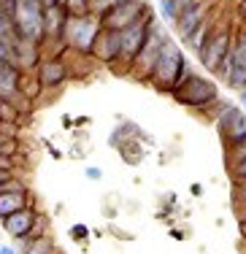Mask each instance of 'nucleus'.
Wrapping results in <instances>:
<instances>
[{
  "label": "nucleus",
  "mask_w": 246,
  "mask_h": 254,
  "mask_svg": "<svg viewBox=\"0 0 246 254\" xmlns=\"http://www.w3.org/2000/svg\"><path fill=\"white\" fill-rule=\"evenodd\" d=\"M14 25L25 41H38L44 35V14L38 8V0H16L14 8Z\"/></svg>",
  "instance_id": "1"
},
{
  "label": "nucleus",
  "mask_w": 246,
  "mask_h": 254,
  "mask_svg": "<svg viewBox=\"0 0 246 254\" xmlns=\"http://www.w3.org/2000/svg\"><path fill=\"white\" fill-rule=\"evenodd\" d=\"M182 73V52L176 44H163L160 57L152 68V76L157 78V84L163 87H176V78Z\"/></svg>",
  "instance_id": "2"
},
{
  "label": "nucleus",
  "mask_w": 246,
  "mask_h": 254,
  "mask_svg": "<svg viewBox=\"0 0 246 254\" xmlns=\"http://www.w3.org/2000/svg\"><path fill=\"white\" fill-rule=\"evenodd\" d=\"M179 100L182 103H189V106H203V103L214 100V95H217V89H214V84L203 81V78H187V84H184L182 89H176Z\"/></svg>",
  "instance_id": "3"
},
{
  "label": "nucleus",
  "mask_w": 246,
  "mask_h": 254,
  "mask_svg": "<svg viewBox=\"0 0 246 254\" xmlns=\"http://www.w3.org/2000/svg\"><path fill=\"white\" fill-rule=\"evenodd\" d=\"M146 35H149V30L143 27V22H133L130 27H124L122 30V44H119V57L122 60H135V54L141 52Z\"/></svg>",
  "instance_id": "4"
},
{
  "label": "nucleus",
  "mask_w": 246,
  "mask_h": 254,
  "mask_svg": "<svg viewBox=\"0 0 246 254\" xmlns=\"http://www.w3.org/2000/svg\"><path fill=\"white\" fill-rule=\"evenodd\" d=\"M98 19H76L73 25H70V33H68V41L76 46V49L87 52L92 49V41H98Z\"/></svg>",
  "instance_id": "5"
},
{
  "label": "nucleus",
  "mask_w": 246,
  "mask_h": 254,
  "mask_svg": "<svg viewBox=\"0 0 246 254\" xmlns=\"http://www.w3.org/2000/svg\"><path fill=\"white\" fill-rule=\"evenodd\" d=\"M138 14H141L138 3H133V0H130V3H119V5H114L109 14L103 16V22H106V27H109V30H119V33H122L124 27L133 25Z\"/></svg>",
  "instance_id": "6"
},
{
  "label": "nucleus",
  "mask_w": 246,
  "mask_h": 254,
  "mask_svg": "<svg viewBox=\"0 0 246 254\" xmlns=\"http://www.w3.org/2000/svg\"><path fill=\"white\" fill-rule=\"evenodd\" d=\"M160 49H163V35H160L157 30L152 27V30H149V35H146V44H143L141 52L135 54L138 63L146 65V73H152L154 63H157V57H160Z\"/></svg>",
  "instance_id": "7"
},
{
  "label": "nucleus",
  "mask_w": 246,
  "mask_h": 254,
  "mask_svg": "<svg viewBox=\"0 0 246 254\" xmlns=\"http://www.w3.org/2000/svg\"><path fill=\"white\" fill-rule=\"evenodd\" d=\"M227 41H230V38L222 33L208 46H203V49H200V57H203V65H206V68H219V63L225 60V52H227Z\"/></svg>",
  "instance_id": "8"
},
{
  "label": "nucleus",
  "mask_w": 246,
  "mask_h": 254,
  "mask_svg": "<svg viewBox=\"0 0 246 254\" xmlns=\"http://www.w3.org/2000/svg\"><path fill=\"white\" fill-rule=\"evenodd\" d=\"M119 44H122V33L119 30H109V33L98 35V57L103 60H114L119 57Z\"/></svg>",
  "instance_id": "9"
},
{
  "label": "nucleus",
  "mask_w": 246,
  "mask_h": 254,
  "mask_svg": "<svg viewBox=\"0 0 246 254\" xmlns=\"http://www.w3.org/2000/svg\"><path fill=\"white\" fill-rule=\"evenodd\" d=\"M222 125L227 127V135L233 138V141H244L246 138V117L238 108H230V111H225V117H222Z\"/></svg>",
  "instance_id": "10"
},
{
  "label": "nucleus",
  "mask_w": 246,
  "mask_h": 254,
  "mask_svg": "<svg viewBox=\"0 0 246 254\" xmlns=\"http://www.w3.org/2000/svg\"><path fill=\"white\" fill-rule=\"evenodd\" d=\"M30 227H33V214H30V211L19 208V211L5 216V230H8L11 235H25Z\"/></svg>",
  "instance_id": "11"
},
{
  "label": "nucleus",
  "mask_w": 246,
  "mask_h": 254,
  "mask_svg": "<svg viewBox=\"0 0 246 254\" xmlns=\"http://www.w3.org/2000/svg\"><path fill=\"white\" fill-rule=\"evenodd\" d=\"M200 16H203V8H200V5H197V8H189V11H182V14L176 16L179 33H182L184 38H189V35L197 30V25H200Z\"/></svg>",
  "instance_id": "12"
},
{
  "label": "nucleus",
  "mask_w": 246,
  "mask_h": 254,
  "mask_svg": "<svg viewBox=\"0 0 246 254\" xmlns=\"http://www.w3.org/2000/svg\"><path fill=\"white\" fill-rule=\"evenodd\" d=\"M16 89V70L11 65L0 63V98H8Z\"/></svg>",
  "instance_id": "13"
},
{
  "label": "nucleus",
  "mask_w": 246,
  "mask_h": 254,
  "mask_svg": "<svg viewBox=\"0 0 246 254\" xmlns=\"http://www.w3.org/2000/svg\"><path fill=\"white\" fill-rule=\"evenodd\" d=\"M19 208H22V195H19V190L0 195V216H8V214H14V211H19Z\"/></svg>",
  "instance_id": "14"
},
{
  "label": "nucleus",
  "mask_w": 246,
  "mask_h": 254,
  "mask_svg": "<svg viewBox=\"0 0 246 254\" xmlns=\"http://www.w3.org/2000/svg\"><path fill=\"white\" fill-rule=\"evenodd\" d=\"M62 19H65V14H62V8H57V5H52L49 11H46V22H44V30L49 35H57L60 33V25H62Z\"/></svg>",
  "instance_id": "15"
},
{
  "label": "nucleus",
  "mask_w": 246,
  "mask_h": 254,
  "mask_svg": "<svg viewBox=\"0 0 246 254\" xmlns=\"http://www.w3.org/2000/svg\"><path fill=\"white\" fill-rule=\"evenodd\" d=\"M60 78H62V65L60 63H46L41 68V81L44 84H57Z\"/></svg>",
  "instance_id": "16"
},
{
  "label": "nucleus",
  "mask_w": 246,
  "mask_h": 254,
  "mask_svg": "<svg viewBox=\"0 0 246 254\" xmlns=\"http://www.w3.org/2000/svg\"><path fill=\"white\" fill-rule=\"evenodd\" d=\"M233 68H246V38L238 44V49L233 52Z\"/></svg>",
  "instance_id": "17"
},
{
  "label": "nucleus",
  "mask_w": 246,
  "mask_h": 254,
  "mask_svg": "<svg viewBox=\"0 0 246 254\" xmlns=\"http://www.w3.org/2000/svg\"><path fill=\"white\" fill-rule=\"evenodd\" d=\"M173 8H176V16H179L182 11L197 8V0H173Z\"/></svg>",
  "instance_id": "18"
},
{
  "label": "nucleus",
  "mask_w": 246,
  "mask_h": 254,
  "mask_svg": "<svg viewBox=\"0 0 246 254\" xmlns=\"http://www.w3.org/2000/svg\"><path fill=\"white\" fill-rule=\"evenodd\" d=\"M27 254H49V241H35L27 249Z\"/></svg>",
  "instance_id": "19"
},
{
  "label": "nucleus",
  "mask_w": 246,
  "mask_h": 254,
  "mask_svg": "<svg viewBox=\"0 0 246 254\" xmlns=\"http://www.w3.org/2000/svg\"><path fill=\"white\" fill-rule=\"evenodd\" d=\"M203 33H206V27H197L195 33L189 35V38H192V46H197V49H203Z\"/></svg>",
  "instance_id": "20"
},
{
  "label": "nucleus",
  "mask_w": 246,
  "mask_h": 254,
  "mask_svg": "<svg viewBox=\"0 0 246 254\" xmlns=\"http://www.w3.org/2000/svg\"><path fill=\"white\" fill-rule=\"evenodd\" d=\"M5 181H11V173L5 168H0V184H5Z\"/></svg>",
  "instance_id": "21"
},
{
  "label": "nucleus",
  "mask_w": 246,
  "mask_h": 254,
  "mask_svg": "<svg viewBox=\"0 0 246 254\" xmlns=\"http://www.w3.org/2000/svg\"><path fill=\"white\" fill-rule=\"evenodd\" d=\"M238 176H244V179H246V157H244L241 162H238Z\"/></svg>",
  "instance_id": "22"
},
{
  "label": "nucleus",
  "mask_w": 246,
  "mask_h": 254,
  "mask_svg": "<svg viewBox=\"0 0 246 254\" xmlns=\"http://www.w3.org/2000/svg\"><path fill=\"white\" fill-rule=\"evenodd\" d=\"M41 3H44L46 8H52V5H57V0H41Z\"/></svg>",
  "instance_id": "23"
},
{
  "label": "nucleus",
  "mask_w": 246,
  "mask_h": 254,
  "mask_svg": "<svg viewBox=\"0 0 246 254\" xmlns=\"http://www.w3.org/2000/svg\"><path fill=\"white\" fill-rule=\"evenodd\" d=\"M0 168H8V160H5V157H0Z\"/></svg>",
  "instance_id": "24"
},
{
  "label": "nucleus",
  "mask_w": 246,
  "mask_h": 254,
  "mask_svg": "<svg viewBox=\"0 0 246 254\" xmlns=\"http://www.w3.org/2000/svg\"><path fill=\"white\" fill-rule=\"evenodd\" d=\"M111 5H119V3H130V0H109Z\"/></svg>",
  "instance_id": "25"
},
{
  "label": "nucleus",
  "mask_w": 246,
  "mask_h": 254,
  "mask_svg": "<svg viewBox=\"0 0 246 254\" xmlns=\"http://www.w3.org/2000/svg\"><path fill=\"white\" fill-rule=\"evenodd\" d=\"M81 3H84V0H70V5H73V8H79Z\"/></svg>",
  "instance_id": "26"
},
{
  "label": "nucleus",
  "mask_w": 246,
  "mask_h": 254,
  "mask_svg": "<svg viewBox=\"0 0 246 254\" xmlns=\"http://www.w3.org/2000/svg\"><path fill=\"white\" fill-rule=\"evenodd\" d=\"M241 222L246 225V205H244V211H241Z\"/></svg>",
  "instance_id": "27"
},
{
  "label": "nucleus",
  "mask_w": 246,
  "mask_h": 254,
  "mask_svg": "<svg viewBox=\"0 0 246 254\" xmlns=\"http://www.w3.org/2000/svg\"><path fill=\"white\" fill-rule=\"evenodd\" d=\"M0 254H14V252H11V249H0Z\"/></svg>",
  "instance_id": "28"
},
{
  "label": "nucleus",
  "mask_w": 246,
  "mask_h": 254,
  "mask_svg": "<svg viewBox=\"0 0 246 254\" xmlns=\"http://www.w3.org/2000/svg\"><path fill=\"white\" fill-rule=\"evenodd\" d=\"M241 103H244V108H246V92L241 95Z\"/></svg>",
  "instance_id": "29"
},
{
  "label": "nucleus",
  "mask_w": 246,
  "mask_h": 254,
  "mask_svg": "<svg viewBox=\"0 0 246 254\" xmlns=\"http://www.w3.org/2000/svg\"><path fill=\"white\" fill-rule=\"evenodd\" d=\"M241 190H244V197H246V179H244V187H241Z\"/></svg>",
  "instance_id": "30"
},
{
  "label": "nucleus",
  "mask_w": 246,
  "mask_h": 254,
  "mask_svg": "<svg viewBox=\"0 0 246 254\" xmlns=\"http://www.w3.org/2000/svg\"><path fill=\"white\" fill-rule=\"evenodd\" d=\"M244 233H246V225H244Z\"/></svg>",
  "instance_id": "31"
},
{
  "label": "nucleus",
  "mask_w": 246,
  "mask_h": 254,
  "mask_svg": "<svg viewBox=\"0 0 246 254\" xmlns=\"http://www.w3.org/2000/svg\"><path fill=\"white\" fill-rule=\"evenodd\" d=\"M244 11H246V8H244Z\"/></svg>",
  "instance_id": "32"
}]
</instances>
